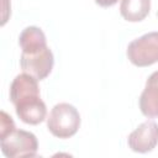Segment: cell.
<instances>
[{
  "mask_svg": "<svg viewBox=\"0 0 158 158\" xmlns=\"http://www.w3.org/2000/svg\"><path fill=\"white\" fill-rule=\"evenodd\" d=\"M38 80L27 73L15 77L10 86V100L20 120L28 125L41 123L47 115V107L40 98Z\"/></svg>",
  "mask_w": 158,
  "mask_h": 158,
  "instance_id": "1",
  "label": "cell"
},
{
  "mask_svg": "<svg viewBox=\"0 0 158 158\" xmlns=\"http://www.w3.org/2000/svg\"><path fill=\"white\" fill-rule=\"evenodd\" d=\"M80 126L79 111L68 102H59L53 106L47 118L49 132L58 138L74 136Z\"/></svg>",
  "mask_w": 158,
  "mask_h": 158,
  "instance_id": "2",
  "label": "cell"
},
{
  "mask_svg": "<svg viewBox=\"0 0 158 158\" xmlns=\"http://www.w3.org/2000/svg\"><path fill=\"white\" fill-rule=\"evenodd\" d=\"M1 151L7 158L35 157L38 149V142L33 133L25 130H14L0 138Z\"/></svg>",
  "mask_w": 158,
  "mask_h": 158,
  "instance_id": "3",
  "label": "cell"
},
{
  "mask_svg": "<svg viewBox=\"0 0 158 158\" xmlns=\"http://www.w3.org/2000/svg\"><path fill=\"white\" fill-rule=\"evenodd\" d=\"M130 62L137 67H148L158 62V32H148L132 42L127 47Z\"/></svg>",
  "mask_w": 158,
  "mask_h": 158,
  "instance_id": "4",
  "label": "cell"
},
{
  "mask_svg": "<svg viewBox=\"0 0 158 158\" xmlns=\"http://www.w3.org/2000/svg\"><path fill=\"white\" fill-rule=\"evenodd\" d=\"M53 64L54 57L48 46L31 52H21V69L23 70V73L32 75L37 80H42L48 77L53 69Z\"/></svg>",
  "mask_w": 158,
  "mask_h": 158,
  "instance_id": "5",
  "label": "cell"
},
{
  "mask_svg": "<svg viewBox=\"0 0 158 158\" xmlns=\"http://www.w3.org/2000/svg\"><path fill=\"white\" fill-rule=\"evenodd\" d=\"M127 143L133 152H151L158 144V123L154 121H146L141 123L130 133Z\"/></svg>",
  "mask_w": 158,
  "mask_h": 158,
  "instance_id": "6",
  "label": "cell"
},
{
  "mask_svg": "<svg viewBox=\"0 0 158 158\" xmlns=\"http://www.w3.org/2000/svg\"><path fill=\"white\" fill-rule=\"evenodd\" d=\"M141 112L147 117H158V70L153 72L139 96Z\"/></svg>",
  "mask_w": 158,
  "mask_h": 158,
  "instance_id": "7",
  "label": "cell"
},
{
  "mask_svg": "<svg viewBox=\"0 0 158 158\" xmlns=\"http://www.w3.org/2000/svg\"><path fill=\"white\" fill-rule=\"evenodd\" d=\"M151 9V0H122L120 5L121 16L130 22L142 21Z\"/></svg>",
  "mask_w": 158,
  "mask_h": 158,
  "instance_id": "8",
  "label": "cell"
},
{
  "mask_svg": "<svg viewBox=\"0 0 158 158\" xmlns=\"http://www.w3.org/2000/svg\"><path fill=\"white\" fill-rule=\"evenodd\" d=\"M19 44L22 51H27L35 47L47 44V40L41 28L36 26H28L25 30H22V32L20 33Z\"/></svg>",
  "mask_w": 158,
  "mask_h": 158,
  "instance_id": "9",
  "label": "cell"
},
{
  "mask_svg": "<svg viewBox=\"0 0 158 158\" xmlns=\"http://www.w3.org/2000/svg\"><path fill=\"white\" fill-rule=\"evenodd\" d=\"M1 123H0V138L5 137L7 133H10L11 131H14L16 127H15V123H14V120L11 118L10 115H7L5 111H1Z\"/></svg>",
  "mask_w": 158,
  "mask_h": 158,
  "instance_id": "10",
  "label": "cell"
},
{
  "mask_svg": "<svg viewBox=\"0 0 158 158\" xmlns=\"http://www.w3.org/2000/svg\"><path fill=\"white\" fill-rule=\"evenodd\" d=\"M118 0H95V2L102 7H107V6H112L117 2Z\"/></svg>",
  "mask_w": 158,
  "mask_h": 158,
  "instance_id": "11",
  "label": "cell"
}]
</instances>
